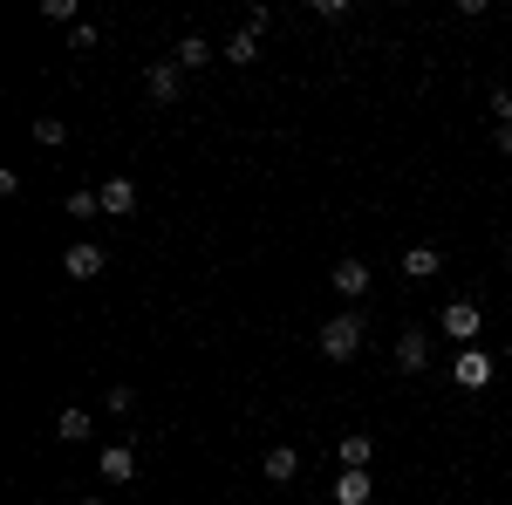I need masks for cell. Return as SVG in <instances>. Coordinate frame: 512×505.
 Here are the masks:
<instances>
[{
    "label": "cell",
    "instance_id": "cell-1",
    "mask_svg": "<svg viewBox=\"0 0 512 505\" xmlns=\"http://www.w3.org/2000/svg\"><path fill=\"white\" fill-rule=\"evenodd\" d=\"M362 328H369V321H362V314H355V308L328 314V321H321V328H315V349L328 355V362H349V355L362 349Z\"/></svg>",
    "mask_w": 512,
    "mask_h": 505
},
{
    "label": "cell",
    "instance_id": "cell-2",
    "mask_svg": "<svg viewBox=\"0 0 512 505\" xmlns=\"http://www.w3.org/2000/svg\"><path fill=\"white\" fill-rule=\"evenodd\" d=\"M437 328H444L458 349H478V328H485V314H478V301H465V294H458V301H444Z\"/></svg>",
    "mask_w": 512,
    "mask_h": 505
},
{
    "label": "cell",
    "instance_id": "cell-3",
    "mask_svg": "<svg viewBox=\"0 0 512 505\" xmlns=\"http://www.w3.org/2000/svg\"><path fill=\"white\" fill-rule=\"evenodd\" d=\"M492 376H499V362H492L485 349H458V362H451V383L458 389H485Z\"/></svg>",
    "mask_w": 512,
    "mask_h": 505
},
{
    "label": "cell",
    "instance_id": "cell-4",
    "mask_svg": "<svg viewBox=\"0 0 512 505\" xmlns=\"http://www.w3.org/2000/svg\"><path fill=\"white\" fill-rule=\"evenodd\" d=\"M103 267H110V253H103L96 239H76V246L62 253V273H69V280H96Z\"/></svg>",
    "mask_w": 512,
    "mask_h": 505
},
{
    "label": "cell",
    "instance_id": "cell-5",
    "mask_svg": "<svg viewBox=\"0 0 512 505\" xmlns=\"http://www.w3.org/2000/svg\"><path fill=\"white\" fill-rule=\"evenodd\" d=\"M178 89H185V69H178V62H151V69H144V96H151V103H178Z\"/></svg>",
    "mask_w": 512,
    "mask_h": 505
},
{
    "label": "cell",
    "instance_id": "cell-6",
    "mask_svg": "<svg viewBox=\"0 0 512 505\" xmlns=\"http://www.w3.org/2000/svg\"><path fill=\"white\" fill-rule=\"evenodd\" d=\"M96 471H103V485H130L137 478V451L130 444H103L96 451Z\"/></svg>",
    "mask_w": 512,
    "mask_h": 505
},
{
    "label": "cell",
    "instance_id": "cell-7",
    "mask_svg": "<svg viewBox=\"0 0 512 505\" xmlns=\"http://www.w3.org/2000/svg\"><path fill=\"white\" fill-rule=\"evenodd\" d=\"M328 280H335V294H342V301H362V294H369V260H335V267H328Z\"/></svg>",
    "mask_w": 512,
    "mask_h": 505
},
{
    "label": "cell",
    "instance_id": "cell-8",
    "mask_svg": "<svg viewBox=\"0 0 512 505\" xmlns=\"http://www.w3.org/2000/svg\"><path fill=\"white\" fill-rule=\"evenodd\" d=\"M96 198H103V219H130V212H137V185H130V178H103Z\"/></svg>",
    "mask_w": 512,
    "mask_h": 505
},
{
    "label": "cell",
    "instance_id": "cell-9",
    "mask_svg": "<svg viewBox=\"0 0 512 505\" xmlns=\"http://www.w3.org/2000/svg\"><path fill=\"white\" fill-rule=\"evenodd\" d=\"M396 369H410V376L431 369V335H424V328H403V335H396Z\"/></svg>",
    "mask_w": 512,
    "mask_h": 505
},
{
    "label": "cell",
    "instance_id": "cell-10",
    "mask_svg": "<svg viewBox=\"0 0 512 505\" xmlns=\"http://www.w3.org/2000/svg\"><path fill=\"white\" fill-rule=\"evenodd\" d=\"M260 471H267L274 485H287V478L301 471V451H294V444H267V458H260Z\"/></svg>",
    "mask_w": 512,
    "mask_h": 505
},
{
    "label": "cell",
    "instance_id": "cell-11",
    "mask_svg": "<svg viewBox=\"0 0 512 505\" xmlns=\"http://www.w3.org/2000/svg\"><path fill=\"white\" fill-rule=\"evenodd\" d=\"M403 273H410V280H437V273H444V253H437V246H410V253H403Z\"/></svg>",
    "mask_w": 512,
    "mask_h": 505
},
{
    "label": "cell",
    "instance_id": "cell-12",
    "mask_svg": "<svg viewBox=\"0 0 512 505\" xmlns=\"http://www.w3.org/2000/svg\"><path fill=\"white\" fill-rule=\"evenodd\" d=\"M219 62H233V69H253V62H260V35H246V28H239V35L219 48Z\"/></svg>",
    "mask_w": 512,
    "mask_h": 505
},
{
    "label": "cell",
    "instance_id": "cell-13",
    "mask_svg": "<svg viewBox=\"0 0 512 505\" xmlns=\"http://www.w3.org/2000/svg\"><path fill=\"white\" fill-rule=\"evenodd\" d=\"M89 410H76V403H69V410H62V417H55V437H62V444H89Z\"/></svg>",
    "mask_w": 512,
    "mask_h": 505
},
{
    "label": "cell",
    "instance_id": "cell-14",
    "mask_svg": "<svg viewBox=\"0 0 512 505\" xmlns=\"http://www.w3.org/2000/svg\"><path fill=\"white\" fill-rule=\"evenodd\" d=\"M212 55H219V48H205V35H185L178 48H171V62H178V69H205Z\"/></svg>",
    "mask_w": 512,
    "mask_h": 505
},
{
    "label": "cell",
    "instance_id": "cell-15",
    "mask_svg": "<svg viewBox=\"0 0 512 505\" xmlns=\"http://www.w3.org/2000/svg\"><path fill=\"white\" fill-rule=\"evenodd\" d=\"M335 458H342V471H369L376 444H369V437H342V444H335Z\"/></svg>",
    "mask_w": 512,
    "mask_h": 505
},
{
    "label": "cell",
    "instance_id": "cell-16",
    "mask_svg": "<svg viewBox=\"0 0 512 505\" xmlns=\"http://www.w3.org/2000/svg\"><path fill=\"white\" fill-rule=\"evenodd\" d=\"M335 505H369V471H342L335 478Z\"/></svg>",
    "mask_w": 512,
    "mask_h": 505
},
{
    "label": "cell",
    "instance_id": "cell-17",
    "mask_svg": "<svg viewBox=\"0 0 512 505\" xmlns=\"http://www.w3.org/2000/svg\"><path fill=\"white\" fill-rule=\"evenodd\" d=\"M35 144L41 151H62V144H69V123L62 117H35Z\"/></svg>",
    "mask_w": 512,
    "mask_h": 505
},
{
    "label": "cell",
    "instance_id": "cell-18",
    "mask_svg": "<svg viewBox=\"0 0 512 505\" xmlns=\"http://www.w3.org/2000/svg\"><path fill=\"white\" fill-rule=\"evenodd\" d=\"M103 212V198L96 192H69V219H96Z\"/></svg>",
    "mask_w": 512,
    "mask_h": 505
},
{
    "label": "cell",
    "instance_id": "cell-19",
    "mask_svg": "<svg viewBox=\"0 0 512 505\" xmlns=\"http://www.w3.org/2000/svg\"><path fill=\"white\" fill-rule=\"evenodd\" d=\"M485 117H492L499 130H506V123H512V89H492V103H485Z\"/></svg>",
    "mask_w": 512,
    "mask_h": 505
},
{
    "label": "cell",
    "instance_id": "cell-20",
    "mask_svg": "<svg viewBox=\"0 0 512 505\" xmlns=\"http://www.w3.org/2000/svg\"><path fill=\"white\" fill-rule=\"evenodd\" d=\"M41 21H69L76 28V0H41Z\"/></svg>",
    "mask_w": 512,
    "mask_h": 505
},
{
    "label": "cell",
    "instance_id": "cell-21",
    "mask_svg": "<svg viewBox=\"0 0 512 505\" xmlns=\"http://www.w3.org/2000/svg\"><path fill=\"white\" fill-rule=\"evenodd\" d=\"M69 48L89 55V48H96V21H76V28H69Z\"/></svg>",
    "mask_w": 512,
    "mask_h": 505
},
{
    "label": "cell",
    "instance_id": "cell-22",
    "mask_svg": "<svg viewBox=\"0 0 512 505\" xmlns=\"http://www.w3.org/2000/svg\"><path fill=\"white\" fill-rule=\"evenodd\" d=\"M499 151H506V157H512V123H506V130H499Z\"/></svg>",
    "mask_w": 512,
    "mask_h": 505
},
{
    "label": "cell",
    "instance_id": "cell-23",
    "mask_svg": "<svg viewBox=\"0 0 512 505\" xmlns=\"http://www.w3.org/2000/svg\"><path fill=\"white\" fill-rule=\"evenodd\" d=\"M82 505H103V492H89V499H82Z\"/></svg>",
    "mask_w": 512,
    "mask_h": 505
},
{
    "label": "cell",
    "instance_id": "cell-24",
    "mask_svg": "<svg viewBox=\"0 0 512 505\" xmlns=\"http://www.w3.org/2000/svg\"><path fill=\"white\" fill-rule=\"evenodd\" d=\"M506 253H512V226H506Z\"/></svg>",
    "mask_w": 512,
    "mask_h": 505
},
{
    "label": "cell",
    "instance_id": "cell-25",
    "mask_svg": "<svg viewBox=\"0 0 512 505\" xmlns=\"http://www.w3.org/2000/svg\"><path fill=\"white\" fill-rule=\"evenodd\" d=\"M35 505H55V499H35Z\"/></svg>",
    "mask_w": 512,
    "mask_h": 505
}]
</instances>
